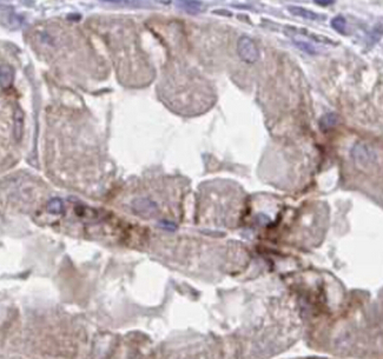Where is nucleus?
<instances>
[{"mask_svg": "<svg viewBox=\"0 0 383 359\" xmlns=\"http://www.w3.org/2000/svg\"><path fill=\"white\" fill-rule=\"evenodd\" d=\"M174 5L189 14H198L204 11V4L201 0H174Z\"/></svg>", "mask_w": 383, "mask_h": 359, "instance_id": "nucleus-2", "label": "nucleus"}, {"mask_svg": "<svg viewBox=\"0 0 383 359\" xmlns=\"http://www.w3.org/2000/svg\"><path fill=\"white\" fill-rule=\"evenodd\" d=\"M315 4L320 5V6H329L335 2V0H314Z\"/></svg>", "mask_w": 383, "mask_h": 359, "instance_id": "nucleus-9", "label": "nucleus"}, {"mask_svg": "<svg viewBox=\"0 0 383 359\" xmlns=\"http://www.w3.org/2000/svg\"><path fill=\"white\" fill-rule=\"evenodd\" d=\"M332 27L341 35H347V20L342 15H337L332 20Z\"/></svg>", "mask_w": 383, "mask_h": 359, "instance_id": "nucleus-8", "label": "nucleus"}, {"mask_svg": "<svg viewBox=\"0 0 383 359\" xmlns=\"http://www.w3.org/2000/svg\"><path fill=\"white\" fill-rule=\"evenodd\" d=\"M290 38L293 39L294 44H295V45L297 46V47L299 48V50L304 51V52H306V53H308V54H311V56H315V54H317V53H318V50H317V48L315 47V46L312 45V44H310V42H309V41L303 40V39L297 38L296 36H290Z\"/></svg>", "mask_w": 383, "mask_h": 359, "instance_id": "nucleus-7", "label": "nucleus"}, {"mask_svg": "<svg viewBox=\"0 0 383 359\" xmlns=\"http://www.w3.org/2000/svg\"><path fill=\"white\" fill-rule=\"evenodd\" d=\"M1 23L4 26L14 30L21 25V19L12 10H6V14L1 12Z\"/></svg>", "mask_w": 383, "mask_h": 359, "instance_id": "nucleus-4", "label": "nucleus"}, {"mask_svg": "<svg viewBox=\"0 0 383 359\" xmlns=\"http://www.w3.org/2000/svg\"><path fill=\"white\" fill-rule=\"evenodd\" d=\"M104 2H111V4H130V0H102Z\"/></svg>", "mask_w": 383, "mask_h": 359, "instance_id": "nucleus-10", "label": "nucleus"}, {"mask_svg": "<svg viewBox=\"0 0 383 359\" xmlns=\"http://www.w3.org/2000/svg\"><path fill=\"white\" fill-rule=\"evenodd\" d=\"M288 11L290 12L293 15H296V17H301L305 20H311V21H316L320 20L322 18H324V15H321L316 13V12L308 10L305 7H301V6H295L291 5L288 7Z\"/></svg>", "mask_w": 383, "mask_h": 359, "instance_id": "nucleus-3", "label": "nucleus"}, {"mask_svg": "<svg viewBox=\"0 0 383 359\" xmlns=\"http://www.w3.org/2000/svg\"><path fill=\"white\" fill-rule=\"evenodd\" d=\"M237 52L241 59L245 63H256L259 58V51L255 42L248 37H241L237 42Z\"/></svg>", "mask_w": 383, "mask_h": 359, "instance_id": "nucleus-1", "label": "nucleus"}, {"mask_svg": "<svg viewBox=\"0 0 383 359\" xmlns=\"http://www.w3.org/2000/svg\"><path fill=\"white\" fill-rule=\"evenodd\" d=\"M136 208L137 212L143 214V216H151V214L156 211V204L152 202L149 199H142V200H138L136 202Z\"/></svg>", "mask_w": 383, "mask_h": 359, "instance_id": "nucleus-6", "label": "nucleus"}, {"mask_svg": "<svg viewBox=\"0 0 383 359\" xmlns=\"http://www.w3.org/2000/svg\"><path fill=\"white\" fill-rule=\"evenodd\" d=\"M13 76H14V72L13 70H12V67L2 64L1 67H0V79H1L2 88L10 87L12 81H13Z\"/></svg>", "mask_w": 383, "mask_h": 359, "instance_id": "nucleus-5", "label": "nucleus"}]
</instances>
